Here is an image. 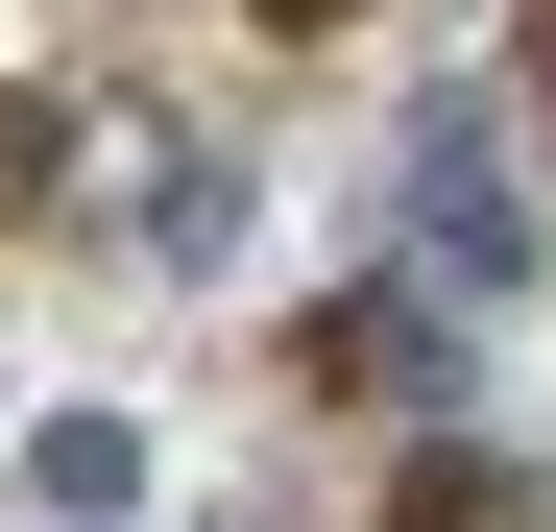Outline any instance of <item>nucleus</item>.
Masks as SVG:
<instances>
[{"mask_svg":"<svg viewBox=\"0 0 556 532\" xmlns=\"http://www.w3.org/2000/svg\"><path fill=\"white\" fill-rule=\"evenodd\" d=\"M412 242H435V266H484V291L532 266V218H508V145H484V98H435V122H412Z\"/></svg>","mask_w":556,"mask_h":532,"instance_id":"nucleus-1","label":"nucleus"},{"mask_svg":"<svg viewBox=\"0 0 556 532\" xmlns=\"http://www.w3.org/2000/svg\"><path fill=\"white\" fill-rule=\"evenodd\" d=\"M291 364H315L339 411H412V388H435V315H412V291H339V315L291 339Z\"/></svg>","mask_w":556,"mask_h":532,"instance_id":"nucleus-2","label":"nucleus"},{"mask_svg":"<svg viewBox=\"0 0 556 532\" xmlns=\"http://www.w3.org/2000/svg\"><path fill=\"white\" fill-rule=\"evenodd\" d=\"M532 98H556V0H532Z\"/></svg>","mask_w":556,"mask_h":532,"instance_id":"nucleus-7","label":"nucleus"},{"mask_svg":"<svg viewBox=\"0 0 556 532\" xmlns=\"http://www.w3.org/2000/svg\"><path fill=\"white\" fill-rule=\"evenodd\" d=\"M49 169H73V98H0V218H49Z\"/></svg>","mask_w":556,"mask_h":532,"instance_id":"nucleus-5","label":"nucleus"},{"mask_svg":"<svg viewBox=\"0 0 556 532\" xmlns=\"http://www.w3.org/2000/svg\"><path fill=\"white\" fill-rule=\"evenodd\" d=\"M484 508H508V460H459V435H435V460L388 484V532H484Z\"/></svg>","mask_w":556,"mask_h":532,"instance_id":"nucleus-4","label":"nucleus"},{"mask_svg":"<svg viewBox=\"0 0 556 532\" xmlns=\"http://www.w3.org/2000/svg\"><path fill=\"white\" fill-rule=\"evenodd\" d=\"M266 25H363V0H266Z\"/></svg>","mask_w":556,"mask_h":532,"instance_id":"nucleus-6","label":"nucleus"},{"mask_svg":"<svg viewBox=\"0 0 556 532\" xmlns=\"http://www.w3.org/2000/svg\"><path fill=\"white\" fill-rule=\"evenodd\" d=\"M25 484H49V508H146V435H122V411H49Z\"/></svg>","mask_w":556,"mask_h":532,"instance_id":"nucleus-3","label":"nucleus"}]
</instances>
